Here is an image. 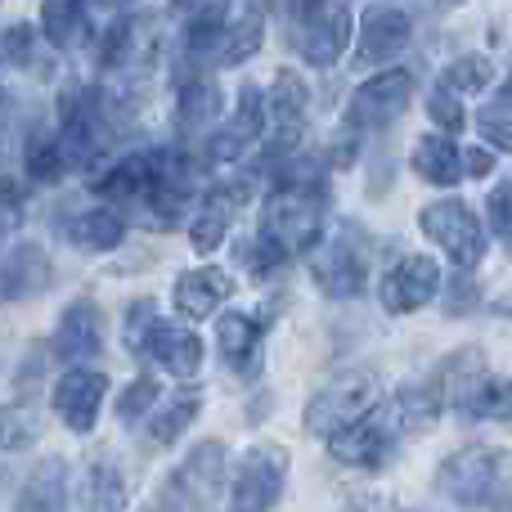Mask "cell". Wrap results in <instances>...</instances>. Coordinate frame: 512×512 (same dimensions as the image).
I'll return each mask as SVG.
<instances>
[{"instance_id": "obj_1", "label": "cell", "mask_w": 512, "mask_h": 512, "mask_svg": "<svg viewBox=\"0 0 512 512\" xmlns=\"http://www.w3.org/2000/svg\"><path fill=\"white\" fill-rule=\"evenodd\" d=\"M324 221V185L319 180H283L261 212V239L279 252H306Z\"/></svg>"}, {"instance_id": "obj_2", "label": "cell", "mask_w": 512, "mask_h": 512, "mask_svg": "<svg viewBox=\"0 0 512 512\" xmlns=\"http://www.w3.org/2000/svg\"><path fill=\"white\" fill-rule=\"evenodd\" d=\"M441 490L463 508H490L512 495V454L508 450H463L445 459Z\"/></svg>"}, {"instance_id": "obj_3", "label": "cell", "mask_w": 512, "mask_h": 512, "mask_svg": "<svg viewBox=\"0 0 512 512\" xmlns=\"http://www.w3.org/2000/svg\"><path fill=\"white\" fill-rule=\"evenodd\" d=\"M378 409V378L373 373H351V378L324 387L315 400L306 405V427L319 436H333L342 427L360 423Z\"/></svg>"}, {"instance_id": "obj_4", "label": "cell", "mask_w": 512, "mask_h": 512, "mask_svg": "<svg viewBox=\"0 0 512 512\" xmlns=\"http://www.w3.org/2000/svg\"><path fill=\"white\" fill-rule=\"evenodd\" d=\"M409 99H414V77H409L405 68L378 72V77L364 81V86L355 90V99L346 104V126H351V131H382V126H391L405 113Z\"/></svg>"}, {"instance_id": "obj_5", "label": "cell", "mask_w": 512, "mask_h": 512, "mask_svg": "<svg viewBox=\"0 0 512 512\" xmlns=\"http://www.w3.org/2000/svg\"><path fill=\"white\" fill-rule=\"evenodd\" d=\"M423 234L432 243H441L445 252H450L454 265H463V270H472V265L486 256V234H481V221L472 216L468 203H459V198H445V203H432L423 212Z\"/></svg>"}, {"instance_id": "obj_6", "label": "cell", "mask_w": 512, "mask_h": 512, "mask_svg": "<svg viewBox=\"0 0 512 512\" xmlns=\"http://www.w3.org/2000/svg\"><path fill=\"white\" fill-rule=\"evenodd\" d=\"M283 477H288V454L279 445H261V450L243 454L239 472H234L230 512H270L283 490Z\"/></svg>"}, {"instance_id": "obj_7", "label": "cell", "mask_w": 512, "mask_h": 512, "mask_svg": "<svg viewBox=\"0 0 512 512\" xmlns=\"http://www.w3.org/2000/svg\"><path fill=\"white\" fill-rule=\"evenodd\" d=\"M310 265H315L319 288L333 292V297H355V292H364V279H369V252L351 234H337V239L319 243Z\"/></svg>"}, {"instance_id": "obj_8", "label": "cell", "mask_w": 512, "mask_h": 512, "mask_svg": "<svg viewBox=\"0 0 512 512\" xmlns=\"http://www.w3.org/2000/svg\"><path fill=\"white\" fill-rule=\"evenodd\" d=\"M221 477H225V450H221V441H207L189 454L185 468L176 472V481H171L162 495H167L171 512H185V508L207 504V499L221 490Z\"/></svg>"}, {"instance_id": "obj_9", "label": "cell", "mask_w": 512, "mask_h": 512, "mask_svg": "<svg viewBox=\"0 0 512 512\" xmlns=\"http://www.w3.org/2000/svg\"><path fill=\"white\" fill-rule=\"evenodd\" d=\"M441 288V265L432 256H405L396 270L382 279V306L391 315H409V310L427 306Z\"/></svg>"}, {"instance_id": "obj_10", "label": "cell", "mask_w": 512, "mask_h": 512, "mask_svg": "<svg viewBox=\"0 0 512 512\" xmlns=\"http://www.w3.org/2000/svg\"><path fill=\"white\" fill-rule=\"evenodd\" d=\"M108 378L90 369H68L59 382H54V414L72 427V432H90L99 418V405H104Z\"/></svg>"}, {"instance_id": "obj_11", "label": "cell", "mask_w": 512, "mask_h": 512, "mask_svg": "<svg viewBox=\"0 0 512 512\" xmlns=\"http://www.w3.org/2000/svg\"><path fill=\"white\" fill-rule=\"evenodd\" d=\"M54 140H59V153L68 167H90L99 153V126H95V104L90 99H81L77 90H68L59 104V131H54Z\"/></svg>"}, {"instance_id": "obj_12", "label": "cell", "mask_w": 512, "mask_h": 512, "mask_svg": "<svg viewBox=\"0 0 512 512\" xmlns=\"http://www.w3.org/2000/svg\"><path fill=\"white\" fill-rule=\"evenodd\" d=\"M99 351H104V315H99L95 301H72L63 310L59 328H54V355L77 364Z\"/></svg>"}, {"instance_id": "obj_13", "label": "cell", "mask_w": 512, "mask_h": 512, "mask_svg": "<svg viewBox=\"0 0 512 512\" xmlns=\"http://www.w3.org/2000/svg\"><path fill=\"white\" fill-rule=\"evenodd\" d=\"M409 45V18L400 9L373 5L360 23V45H355V59L360 63H391L400 50Z\"/></svg>"}, {"instance_id": "obj_14", "label": "cell", "mask_w": 512, "mask_h": 512, "mask_svg": "<svg viewBox=\"0 0 512 512\" xmlns=\"http://www.w3.org/2000/svg\"><path fill=\"white\" fill-rule=\"evenodd\" d=\"M301 27H306V32H301V54H306V63H315V68H333L346 50V36H351V14H346V5L333 0L324 14L306 18Z\"/></svg>"}, {"instance_id": "obj_15", "label": "cell", "mask_w": 512, "mask_h": 512, "mask_svg": "<svg viewBox=\"0 0 512 512\" xmlns=\"http://www.w3.org/2000/svg\"><path fill=\"white\" fill-rule=\"evenodd\" d=\"M50 279H54V270H50L45 248H36V243H18V248H9L5 261H0V301L32 297V292H41Z\"/></svg>"}, {"instance_id": "obj_16", "label": "cell", "mask_w": 512, "mask_h": 512, "mask_svg": "<svg viewBox=\"0 0 512 512\" xmlns=\"http://www.w3.org/2000/svg\"><path fill=\"white\" fill-rule=\"evenodd\" d=\"M328 450H333L337 463H360V468H378L382 454L391 450V423H378V418H360V423L342 427V432L328 436Z\"/></svg>"}, {"instance_id": "obj_17", "label": "cell", "mask_w": 512, "mask_h": 512, "mask_svg": "<svg viewBox=\"0 0 512 512\" xmlns=\"http://www.w3.org/2000/svg\"><path fill=\"white\" fill-rule=\"evenodd\" d=\"M144 355H153L176 378H194L203 369V342H198V333H189L180 324H162V319L149 333V342H144Z\"/></svg>"}, {"instance_id": "obj_18", "label": "cell", "mask_w": 512, "mask_h": 512, "mask_svg": "<svg viewBox=\"0 0 512 512\" xmlns=\"http://www.w3.org/2000/svg\"><path fill=\"white\" fill-rule=\"evenodd\" d=\"M261 135H265V99H261L256 86H248L239 95V113H234V122L212 140V162H234L252 140H261Z\"/></svg>"}, {"instance_id": "obj_19", "label": "cell", "mask_w": 512, "mask_h": 512, "mask_svg": "<svg viewBox=\"0 0 512 512\" xmlns=\"http://www.w3.org/2000/svg\"><path fill=\"white\" fill-rule=\"evenodd\" d=\"M270 117H274V153L292 149L301 135V122H306V86H301L297 72H279L274 77V90H270Z\"/></svg>"}, {"instance_id": "obj_20", "label": "cell", "mask_w": 512, "mask_h": 512, "mask_svg": "<svg viewBox=\"0 0 512 512\" xmlns=\"http://www.w3.org/2000/svg\"><path fill=\"white\" fill-rule=\"evenodd\" d=\"M230 274L225 270H194V274H185V279L176 283V310L180 315H189V319H203V315H212L216 306H221L225 297H230Z\"/></svg>"}, {"instance_id": "obj_21", "label": "cell", "mask_w": 512, "mask_h": 512, "mask_svg": "<svg viewBox=\"0 0 512 512\" xmlns=\"http://www.w3.org/2000/svg\"><path fill=\"white\" fill-rule=\"evenodd\" d=\"M414 171L427 180V185H459L463 180V153L454 149L450 135H423L414 144Z\"/></svg>"}, {"instance_id": "obj_22", "label": "cell", "mask_w": 512, "mask_h": 512, "mask_svg": "<svg viewBox=\"0 0 512 512\" xmlns=\"http://www.w3.org/2000/svg\"><path fill=\"white\" fill-rule=\"evenodd\" d=\"M41 27L59 50H72V45L86 41L90 23H86V5L81 0H45L41 5Z\"/></svg>"}, {"instance_id": "obj_23", "label": "cell", "mask_w": 512, "mask_h": 512, "mask_svg": "<svg viewBox=\"0 0 512 512\" xmlns=\"http://www.w3.org/2000/svg\"><path fill=\"white\" fill-rule=\"evenodd\" d=\"M81 508L86 512H122L126 508V481L117 468L108 463H95L81 481Z\"/></svg>"}, {"instance_id": "obj_24", "label": "cell", "mask_w": 512, "mask_h": 512, "mask_svg": "<svg viewBox=\"0 0 512 512\" xmlns=\"http://www.w3.org/2000/svg\"><path fill=\"white\" fill-rule=\"evenodd\" d=\"M122 234H126L122 216L108 212V207H90L86 216H77V221H72V243H77V248H90V252L117 248V243H122Z\"/></svg>"}, {"instance_id": "obj_25", "label": "cell", "mask_w": 512, "mask_h": 512, "mask_svg": "<svg viewBox=\"0 0 512 512\" xmlns=\"http://www.w3.org/2000/svg\"><path fill=\"white\" fill-rule=\"evenodd\" d=\"M18 512H63V463H41L27 477L23 495H18Z\"/></svg>"}, {"instance_id": "obj_26", "label": "cell", "mask_w": 512, "mask_h": 512, "mask_svg": "<svg viewBox=\"0 0 512 512\" xmlns=\"http://www.w3.org/2000/svg\"><path fill=\"white\" fill-rule=\"evenodd\" d=\"M216 337H221V351L230 364H239V369H252V355H256V342H261V324L248 315H221V324H216Z\"/></svg>"}, {"instance_id": "obj_27", "label": "cell", "mask_w": 512, "mask_h": 512, "mask_svg": "<svg viewBox=\"0 0 512 512\" xmlns=\"http://www.w3.org/2000/svg\"><path fill=\"white\" fill-rule=\"evenodd\" d=\"M459 414H468V418H512V382L490 378L486 373V378L468 391V400L459 405Z\"/></svg>"}, {"instance_id": "obj_28", "label": "cell", "mask_w": 512, "mask_h": 512, "mask_svg": "<svg viewBox=\"0 0 512 512\" xmlns=\"http://www.w3.org/2000/svg\"><path fill=\"white\" fill-rule=\"evenodd\" d=\"M216 113H221V90H216V81H207V77L189 81L185 95H180V126H185V131H203Z\"/></svg>"}, {"instance_id": "obj_29", "label": "cell", "mask_w": 512, "mask_h": 512, "mask_svg": "<svg viewBox=\"0 0 512 512\" xmlns=\"http://www.w3.org/2000/svg\"><path fill=\"white\" fill-rule=\"evenodd\" d=\"M194 418H198V396H194V391H185V396H176L158 418H153L149 436L158 445H171V441H180V436H185V427L194 423Z\"/></svg>"}, {"instance_id": "obj_30", "label": "cell", "mask_w": 512, "mask_h": 512, "mask_svg": "<svg viewBox=\"0 0 512 512\" xmlns=\"http://www.w3.org/2000/svg\"><path fill=\"white\" fill-rule=\"evenodd\" d=\"M441 405L445 400L432 387H405L396 396V418H400V427H432Z\"/></svg>"}, {"instance_id": "obj_31", "label": "cell", "mask_w": 512, "mask_h": 512, "mask_svg": "<svg viewBox=\"0 0 512 512\" xmlns=\"http://www.w3.org/2000/svg\"><path fill=\"white\" fill-rule=\"evenodd\" d=\"M477 122H481V135H486L495 149H512V81L481 108Z\"/></svg>"}, {"instance_id": "obj_32", "label": "cell", "mask_w": 512, "mask_h": 512, "mask_svg": "<svg viewBox=\"0 0 512 512\" xmlns=\"http://www.w3.org/2000/svg\"><path fill=\"white\" fill-rule=\"evenodd\" d=\"M490 72H495V68H490V59L468 54V59H459V63H450V68H445L441 86L450 90V95H477V90H486Z\"/></svg>"}, {"instance_id": "obj_33", "label": "cell", "mask_w": 512, "mask_h": 512, "mask_svg": "<svg viewBox=\"0 0 512 512\" xmlns=\"http://www.w3.org/2000/svg\"><path fill=\"white\" fill-rule=\"evenodd\" d=\"M225 0H189V18H185V27H189V45H207L212 36H221V27H225Z\"/></svg>"}, {"instance_id": "obj_34", "label": "cell", "mask_w": 512, "mask_h": 512, "mask_svg": "<svg viewBox=\"0 0 512 512\" xmlns=\"http://www.w3.org/2000/svg\"><path fill=\"white\" fill-rule=\"evenodd\" d=\"M261 36H265V18H261V9H248V14L239 18V27H234V36L225 41V54H221V59H225V63H243V59H252V54L261 50Z\"/></svg>"}, {"instance_id": "obj_35", "label": "cell", "mask_w": 512, "mask_h": 512, "mask_svg": "<svg viewBox=\"0 0 512 512\" xmlns=\"http://www.w3.org/2000/svg\"><path fill=\"white\" fill-rule=\"evenodd\" d=\"M63 167H68V162H63L54 135H36V140H27V176L32 180H59Z\"/></svg>"}, {"instance_id": "obj_36", "label": "cell", "mask_w": 512, "mask_h": 512, "mask_svg": "<svg viewBox=\"0 0 512 512\" xmlns=\"http://www.w3.org/2000/svg\"><path fill=\"white\" fill-rule=\"evenodd\" d=\"M158 396H162V387L153 378H135L131 387L117 396V418H122V423H135V418H144L153 405H158Z\"/></svg>"}, {"instance_id": "obj_37", "label": "cell", "mask_w": 512, "mask_h": 512, "mask_svg": "<svg viewBox=\"0 0 512 512\" xmlns=\"http://www.w3.org/2000/svg\"><path fill=\"white\" fill-rule=\"evenodd\" d=\"M153 301L144 297V301H135L131 310H126V346H131L135 355H144V342H149V333L158 328V315H153Z\"/></svg>"}, {"instance_id": "obj_38", "label": "cell", "mask_w": 512, "mask_h": 512, "mask_svg": "<svg viewBox=\"0 0 512 512\" xmlns=\"http://www.w3.org/2000/svg\"><path fill=\"white\" fill-rule=\"evenodd\" d=\"M427 113H432V122L441 126V131H450V135H459L463 122H468V117H463V104L445 86L432 90V99H427Z\"/></svg>"}, {"instance_id": "obj_39", "label": "cell", "mask_w": 512, "mask_h": 512, "mask_svg": "<svg viewBox=\"0 0 512 512\" xmlns=\"http://www.w3.org/2000/svg\"><path fill=\"white\" fill-rule=\"evenodd\" d=\"M486 221H490V230H495L499 239H512V185L490 189V198H486Z\"/></svg>"}, {"instance_id": "obj_40", "label": "cell", "mask_w": 512, "mask_h": 512, "mask_svg": "<svg viewBox=\"0 0 512 512\" xmlns=\"http://www.w3.org/2000/svg\"><path fill=\"white\" fill-rule=\"evenodd\" d=\"M225 225H230V221H225L221 212H207V207H203V212H198V221H194V248L198 252H216V248H221V239H225Z\"/></svg>"}, {"instance_id": "obj_41", "label": "cell", "mask_w": 512, "mask_h": 512, "mask_svg": "<svg viewBox=\"0 0 512 512\" xmlns=\"http://www.w3.org/2000/svg\"><path fill=\"white\" fill-rule=\"evenodd\" d=\"M495 171V153L490 149H468L463 153V176H490Z\"/></svg>"}, {"instance_id": "obj_42", "label": "cell", "mask_w": 512, "mask_h": 512, "mask_svg": "<svg viewBox=\"0 0 512 512\" xmlns=\"http://www.w3.org/2000/svg\"><path fill=\"white\" fill-rule=\"evenodd\" d=\"M472 301H477V283H472V279H459V283H454V297L445 301V310H450V315H463Z\"/></svg>"}, {"instance_id": "obj_43", "label": "cell", "mask_w": 512, "mask_h": 512, "mask_svg": "<svg viewBox=\"0 0 512 512\" xmlns=\"http://www.w3.org/2000/svg\"><path fill=\"white\" fill-rule=\"evenodd\" d=\"M328 5H333V0H292V14H297V23H306V18L324 14Z\"/></svg>"}, {"instance_id": "obj_44", "label": "cell", "mask_w": 512, "mask_h": 512, "mask_svg": "<svg viewBox=\"0 0 512 512\" xmlns=\"http://www.w3.org/2000/svg\"><path fill=\"white\" fill-rule=\"evenodd\" d=\"M346 512H400L396 504H387V499H355Z\"/></svg>"}, {"instance_id": "obj_45", "label": "cell", "mask_w": 512, "mask_h": 512, "mask_svg": "<svg viewBox=\"0 0 512 512\" xmlns=\"http://www.w3.org/2000/svg\"><path fill=\"white\" fill-rule=\"evenodd\" d=\"M113 5H122V0H113Z\"/></svg>"}, {"instance_id": "obj_46", "label": "cell", "mask_w": 512, "mask_h": 512, "mask_svg": "<svg viewBox=\"0 0 512 512\" xmlns=\"http://www.w3.org/2000/svg\"><path fill=\"white\" fill-rule=\"evenodd\" d=\"M450 5H454V0H450Z\"/></svg>"}]
</instances>
